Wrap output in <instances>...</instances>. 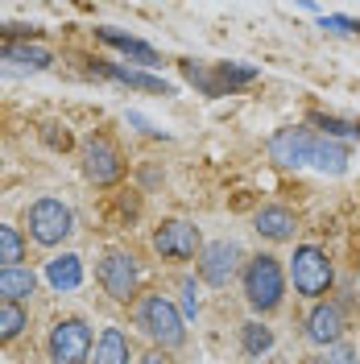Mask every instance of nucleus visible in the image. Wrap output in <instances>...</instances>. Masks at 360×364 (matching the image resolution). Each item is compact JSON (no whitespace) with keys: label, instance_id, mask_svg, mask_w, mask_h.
Masks as SVG:
<instances>
[{"label":"nucleus","instance_id":"nucleus-19","mask_svg":"<svg viewBox=\"0 0 360 364\" xmlns=\"http://www.w3.org/2000/svg\"><path fill=\"white\" fill-rule=\"evenodd\" d=\"M311 124L327 129V136H348V141H360V120H339V116L315 112V116H311Z\"/></svg>","mask_w":360,"mask_h":364},{"label":"nucleus","instance_id":"nucleus-3","mask_svg":"<svg viewBox=\"0 0 360 364\" xmlns=\"http://www.w3.org/2000/svg\"><path fill=\"white\" fill-rule=\"evenodd\" d=\"M245 294L253 311H273L282 302V265L273 257H257L245 269Z\"/></svg>","mask_w":360,"mask_h":364},{"label":"nucleus","instance_id":"nucleus-23","mask_svg":"<svg viewBox=\"0 0 360 364\" xmlns=\"http://www.w3.org/2000/svg\"><path fill=\"white\" fill-rule=\"evenodd\" d=\"M42 136H46L50 149H70V133L63 124H42Z\"/></svg>","mask_w":360,"mask_h":364},{"label":"nucleus","instance_id":"nucleus-9","mask_svg":"<svg viewBox=\"0 0 360 364\" xmlns=\"http://www.w3.org/2000/svg\"><path fill=\"white\" fill-rule=\"evenodd\" d=\"M154 249H158L162 257L186 261V257H195V249H199V228L186 224V220H170V224L158 228V236H154Z\"/></svg>","mask_w":360,"mask_h":364},{"label":"nucleus","instance_id":"nucleus-7","mask_svg":"<svg viewBox=\"0 0 360 364\" xmlns=\"http://www.w3.org/2000/svg\"><path fill=\"white\" fill-rule=\"evenodd\" d=\"M29 232L38 245H58L70 232V211L58 199H42V203L29 207Z\"/></svg>","mask_w":360,"mask_h":364},{"label":"nucleus","instance_id":"nucleus-18","mask_svg":"<svg viewBox=\"0 0 360 364\" xmlns=\"http://www.w3.org/2000/svg\"><path fill=\"white\" fill-rule=\"evenodd\" d=\"M91 364H129V340L116 327H108L100 336V343H95V360Z\"/></svg>","mask_w":360,"mask_h":364},{"label":"nucleus","instance_id":"nucleus-24","mask_svg":"<svg viewBox=\"0 0 360 364\" xmlns=\"http://www.w3.org/2000/svg\"><path fill=\"white\" fill-rule=\"evenodd\" d=\"M323 29H336V33H360V21H348V17H323Z\"/></svg>","mask_w":360,"mask_h":364},{"label":"nucleus","instance_id":"nucleus-28","mask_svg":"<svg viewBox=\"0 0 360 364\" xmlns=\"http://www.w3.org/2000/svg\"><path fill=\"white\" fill-rule=\"evenodd\" d=\"M307 364H332V360H307Z\"/></svg>","mask_w":360,"mask_h":364},{"label":"nucleus","instance_id":"nucleus-14","mask_svg":"<svg viewBox=\"0 0 360 364\" xmlns=\"http://www.w3.org/2000/svg\"><path fill=\"white\" fill-rule=\"evenodd\" d=\"M100 38L108 46H116V50H125L129 58H137V63H145V67H154L158 63V50L154 46H145V42H137V38H129V33H120V29H112V25H104V29H95Z\"/></svg>","mask_w":360,"mask_h":364},{"label":"nucleus","instance_id":"nucleus-12","mask_svg":"<svg viewBox=\"0 0 360 364\" xmlns=\"http://www.w3.org/2000/svg\"><path fill=\"white\" fill-rule=\"evenodd\" d=\"M339 331H344V315H339V306L319 302L315 311H311V318H307V336H311L315 343H336Z\"/></svg>","mask_w":360,"mask_h":364},{"label":"nucleus","instance_id":"nucleus-26","mask_svg":"<svg viewBox=\"0 0 360 364\" xmlns=\"http://www.w3.org/2000/svg\"><path fill=\"white\" fill-rule=\"evenodd\" d=\"M332 364H356V352H352V348H344V343H339L336 352H332Z\"/></svg>","mask_w":360,"mask_h":364},{"label":"nucleus","instance_id":"nucleus-2","mask_svg":"<svg viewBox=\"0 0 360 364\" xmlns=\"http://www.w3.org/2000/svg\"><path fill=\"white\" fill-rule=\"evenodd\" d=\"M137 327H141L149 340H158L162 348H179V343L186 340L182 315L174 311V302H166L162 294L141 298V306H137Z\"/></svg>","mask_w":360,"mask_h":364},{"label":"nucleus","instance_id":"nucleus-15","mask_svg":"<svg viewBox=\"0 0 360 364\" xmlns=\"http://www.w3.org/2000/svg\"><path fill=\"white\" fill-rule=\"evenodd\" d=\"M257 232L270 240H290L294 236V215L286 207H261L257 211Z\"/></svg>","mask_w":360,"mask_h":364},{"label":"nucleus","instance_id":"nucleus-11","mask_svg":"<svg viewBox=\"0 0 360 364\" xmlns=\"http://www.w3.org/2000/svg\"><path fill=\"white\" fill-rule=\"evenodd\" d=\"M95 75H108L125 87H137V91H149V95H170V83H162L145 70H129V67H116V63H95Z\"/></svg>","mask_w":360,"mask_h":364},{"label":"nucleus","instance_id":"nucleus-6","mask_svg":"<svg viewBox=\"0 0 360 364\" xmlns=\"http://www.w3.org/2000/svg\"><path fill=\"white\" fill-rule=\"evenodd\" d=\"M83 170L95 186H108L125 174V161H120V149H116L108 136H91L88 149H83Z\"/></svg>","mask_w":360,"mask_h":364},{"label":"nucleus","instance_id":"nucleus-10","mask_svg":"<svg viewBox=\"0 0 360 364\" xmlns=\"http://www.w3.org/2000/svg\"><path fill=\"white\" fill-rule=\"evenodd\" d=\"M236 261H240V249L232 245V240H216V245H207L203 249V282H211V286H224L228 277L236 273Z\"/></svg>","mask_w":360,"mask_h":364},{"label":"nucleus","instance_id":"nucleus-8","mask_svg":"<svg viewBox=\"0 0 360 364\" xmlns=\"http://www.w3.org/2000/svg\"><path fill=\"white\" fill-rule=\"evenodd\" d=\"M100 282H104V290L120 302H129L137 294V261L129 252H108L104 261H100Z\"/></svg>","mask_w":360,"mask_h":364},{"label":"nucleus","instance_id":"nucleus-4","mask_svg":"<svg viewBox=\"0 0 360 364\" xmlns=\"http://www.w3.org/2000/svg\"><path fill=\"white\" fill-rule=\"evenodd\" d=\"M50 356L54 364H83L91 356V331L88 323L79 318H63L54 331H50Z\"/></svg>","mask_w":360,"mask_h":364},{"label":"nucleus","instance_id":"nucleus-13","mask_svg":"<svg viewBox=\"0 0 360 364\" xmlns=\"http://www.w3.org/2000/svg\"><path fill=\"white\" fill-rule=\"evenodd\" d=\"M46 67H50L46 50H29V46L0 50V75H29V70H46Z\"/></svg>","mask_w":360,"mask_h":364},{"label":"nucleus","instance_id":"nucleus-20","mask_svg":"<svg viewBox=\"0 0 360 364\" xmlns=\"http://www.w3.org/2000/svg\"><path fill=\"white\" fill-rule=\"evenodd\" d=\"M240 340H245V352L261 356V352H270V348H273V331H270V327H261V323H245Z\"/></svg>","mask_w":360,"mask_h":364},{"label":"nucleus","instance_id":"nucleus-22","mask_svg":"<svg viewBox=\"0 0 360 364\" xmlns=\"http://www.w3.org/2000/svg\"><path fill=\"white\" fill-rule=\"evenodd\" d=\"M21 327H25V311L21 306H17V302H0V343L13 340Z\"/></svg>","mask_w":360,"mask_h":364},{"label":"nucleus","instance_id":"nucleus-25","mask_svg":"<svg viewBox=\"0 0 360 364\" xmlns=\"http://www.w3.org/2000/svg\"><path fill=\"white\" fill-rule=\"evenodd\" d=\"M182 306H186V315L199 311V302H195V282H182Z\"/></svg>","mask_w":360,"mask_h":364},{"label":"nucleus","instance_id":"nucleus-17","mask_svg":"<svg viewBox=\"0 0 360 364\" xmlns=\"http://www.w3.org/2000/svg\"><path fill=\"white\" fill-rule=\"evenodd\" d=\"M46 277H50V286L54 290H75L79 282H83V265H79V257H54L50 265H46Z\"/></svg>","mask_w":360,"mask_h":364},{"label":"nucleus","instance_id":"nucleus-16","mask_svg":"<svg viewBox=\"0 0 360 364\" xmlns=\"http://www.w3.org/2000/svg\"><path fill=\"white\" fill-rule=\"evenodd\" d=\"M33 286H38L33 269H21V265L0 269V298H4V302H21V298H29L33 294Z\"/></svg>","mask_w":360,"mask_h":364},{"label":"nucleus","instance_id":"nucleus-27","mask_svg":"<svg viewBox=\"0 0 360 364\" xmlns=\"http://www.w3.org/2000/svg\"><path fill=\"white\" fill-rule=\"evenodd\" d=\"M141 364H174V360H170V356H166V352L158 348V352H149V356H145Z\"/></svg>","mask_w":360,"mask_h":364},{"label":"nucleus","instance_id":"nucleus-5","mask_svg":"<svg viewBox=\"0 0 360 364\" xmlns=\"http://www.w3.org/2000/svg\"><path fill=\"white\" fill-rule=\"evenodd\" d=\"M327 286H332V265H327V257L319 249H298L294 252V290L307 298H319L327 294Z\"/></svg>","mask_w":360,"mask_h":364},{"label":"nucleus","instance_id":"nucleus-1","mask_svg":"<svg viewBox=\"0 0 360 364\" xmlns=\"http://www.w3.org/2000/svg\"><path fill=\"white\" fill-rule=\"evenodd\" d=\"M270 158L277 166H311L323 174H344L348 170V149L332 136H319L311 129H282L270 136Z\"/></svg>","mask_w":360,"mask_h":364},{"label":"nucleus","instance_id":"nucleus-21","mask_svg":"<svg viewBox=\"0 0 360 364\" xmlns=\"http://www.w3.org/2000/svg\"><path fill=\"white\" fill-rule=\"evenodd\" d=\"M21 252H25L21 236H17L13 228H4V224H0V265H4V269H13V265L21 261Z\"/></svg>","mask_w":360,"mask_h":364}]
</instances>
